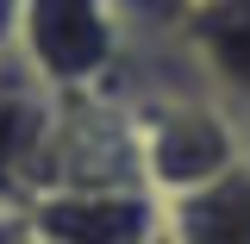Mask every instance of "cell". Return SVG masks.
Segmentation results:
<instances>
[{
    "label": "cell",
    "mask_w": 250,
    "mask_h": 244,
    "mask_svg": "<svg viewBox=\"0 0 250 244\" xmlns=\"http://www.w3.org/2000/svg\"><path fill=\"white\" fill-rule=\"evenodd\" d=\"M131 50L119 6H19V57L62 94L82 100L94 94V82Z\"/></svg>",
    "instance_id": "7a4b0ae2"
},
{
    "label": "cell",
    "mask_w": 250,
    "mask_h": 244,
    "mask_svg": "<svg viewBox=\"0 0 250 244\" xmlns=\"http://www.w3.org/2000/svg\"><path fill=\"white\" fill-rule=\"evenodd\" d=\"M244 132H250V125H244Z\"/></svg>",
    "instance_id": "52a82bcc"
},
{
    "label": "cell",
    "mask_w": 250,
    "mask_h": 244,
    "mask_svg": "<svg viewBox=\"0 0 250 244\" xmlns=\"http://www.w3.org/2000/svg\"><path fill=\"white\" fill-rule=\"evenodd\" d=\"M175 38L200 88L238 125H250V6H188L175 13Z\"/></svg>",
    "instance_id": "277c9868"
},
{
    "label": "cell",
    "mask_w": 250,
    "mask_h": 244,
    "mask_svg": "<svg viewBox=\"0 0 250 244\" xmlns=\"http://www.w3.org/2000/svg\"><path fill=\"white\" fill-rule=\"evenodd\" d=\"M62 100L19 44L0 50V213H25L57 188V138H62Z\"/></svg>",
    "instance_id": "6da1fadb"
},
{
    "label": "cell",
    "mask_w": 250,
    "mask_h": 244,
    "mask_svg": "<svg viewBox=\"0 0 250 244\" xmlns=\"http://www.w3.org/2000/svg\"><path fill=\"white\" fill-rule=\"evenodd\" d=\"M19 219L38 244H163V200L150 188H57Z\"/></svg>",
    "instance_id": "3957f363"
},
{
    "label": "cell",
    "mask_w": 250,
    "mask_h": 244,
    "mask_svg": "<svg viewBox=\"0 0 250 244\" xmlns=\"http://www.w3.org/2000/svg\"><path fill=\"white\" fill-rule=\"evenodd\" d=\"M163 244H169V238H163Z\"/></svg>",
    "instance_id": "8992f818"
},
{
    "label": "cell",
    "mask_w": 250,
    "mask_h": 244,
    "mask_svg": "<svg viewBox=\"0 0 250 244\" xmlns=\"http://www.w3.org/2000/svg\"><path fill=\"white\" fill-rule=\"evenodd\" d=\"M163 238L169 244H250V156L238 169L213 176L207 188L163 200Z\"/></svg>",
    "instance_id": "5b68a950"
}]
</instances>
